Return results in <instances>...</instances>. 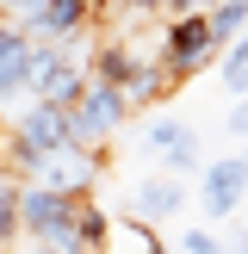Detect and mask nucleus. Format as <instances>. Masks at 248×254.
<instances>
[{"label":"nucleus","instance_id":"obj_15","mask_svg":"<svg viewBox=\"0 0 248 254\" xmlns=\"http://www.w3.org/2000/svg\"><path fill=\"white\" fill-rule=\"evenodd\" d=\"M174 248H180V254H223V236L211 230V223H192V230L174 236Z\"/></svg>","mask_w":248,"mask_h":254},{"label":"nucleus","instance_id":"obj_9","mask_svg":"<svg viewBox=\"0 0 248 254\" xmlns=\"http://www.w3.org/2000/svg\"><path fill=\"white\" fill-rule=\"evenodd\" d=\"M168 93H174V81H168V68H161L155 56H143V62H136V74L124 81V99H130V112H143V106H161Z\"/></svg>","mask_w":248,"mask_h":254},{"label":"nucleus","instance_id":"obj_23","mask_svg":"<svg viewBox=\"0 0 248 254\" xmlns=\"http://www.w3.org/2000/svg\"><path fill=\"white\" fill-rule=\"evenodd\" d=\"M0 19H6V12H0Z\"/></svg>","mask_w":248,"mask_h":254},{"label":"nucleus","instance_id":"obj_10","mask_svg":"<svg viewBox=\"0 0 248 254\" xmlns=\"http://www.w3.org/2000/svg\"><path fill=\"white\" fill-rule=\"evenodd\" d=\"M74 230H81V248L87 254H106V236H112V217L93 205V198H81L74 205Z\"/></svg>","mask_w":248,"mask_h":254},{"label":"nucleus","instance_id":"obj_7","mask_svg":"<svg viewBox=\"0 0 248 254\" xmlns=\"http://www.w3.org/2000/svg\"><path fill=\"white\" fill-rule=\"evenodd\" d=\"M180 211H186V186L174 174H149L130 192V217H143V223H174Z\"/></svg>","mask_w":248,"mask_h":254},{"label":"nucleus","instance_id":"obj_4","mask_svg":"<svg viewBox=\"0 0 248 254\" xmlns=\"http://www.w3.org/2000/svg\"><path fill=\"white\" fill-rule=\"evenodd\" d=\"M99 174H106V149H56V155H44L25 180L31 186H50V192H68V198H93Z\"/></svg>","mask_w":248,"mask_h":254},{"label":"nucleus","instance_id":"obj_1","mask_svg":"<svg viewBox=\"0 0 248 254\" xmlns=\"http://www.w3.org/2000/svg\"><path fill=\"white\" fill-rule=\"evenodd\" d=\"M223 56L217 31H211V12H180V19L161 25V44H155V62L168 68V81H192V74H205L211 62Z\"/></svg>","mask_w":248,"mask_h":254},{"label":"nucleus","instance_id":"obj_5","mask_svg":"<svg viewBox=\"0 0 248 254\" xmlns=\"http://www.w3.org/2000/svg\"><path fill=\"white\" fill-rule=\"evenodd\" d=\"M248 198V168L242 155H223V161H205V174H198V205H205L211 223H230L236 211H242Z\"/></svg>","mask_w":248,"mask_h":254},{"label":"nucleus","instance_id":"obj_14","mask_svg":"<svg viewBox=\"0 0 248 254\" xmlns=\"http://www.w3.org/2000/svg\"><path fill=\"white\" fill-rule=\"evenodd\" d=\"M180 136H192L180 118H149V130H143V149H149V155H168V149L180 143Z\"/></svg>","mask_w":248,"mask_h":254},{"label":"nucleus","instance_id":"obj_21","mask_svg":"<svg viewBox=\"0 0 248 254\" xmlns=\"http://www.w3.org/2000/svg\"><path fill=\"white\" fill-rule=\"evenodd\" d=\"M0 168H6V118H0Z\"/></svg>","mask_w":248,"mask_h":254},{"label":"nucleus","instance_id":"obj_18","mask_svg":"<svg viewBox=\"0 0 248 254\" xmlns=\"http://www.w3.org/2000/svg\"><path fill=\"white\" fill-rule=\"evenodd\" d=\"M223 62H248V31H242V37H236V44H230V50H223Z\"/></svg>","mask_w":248,"mask_h":254},{"label":"nucleus","instance_id":"obj_22","mask_svg":"<svg viewBox=\"0 0 248 254\" xmlns=\"http://www.w3.org/2000/svg\"><path fill=\"white\" fill-rule=\"evenodd\" d=\"M242 168H248V149H242Z\"/></svg>","mask_w":248,"mask_h":254},{"label":"nucleus","instance_id":"obj_6","mask_svg":"<svg viewBox=\"0 0 248 254\" xmlns=\"http://www.w3.org/2000/svg\"><path fill=\"white\" fill-rule=\"evenodd\" d=\"M37 74V44L12 19H0V99H25Z\"/></svg>","mask_w":248,"mask_h":254},{"label":"nucleus","instance_id":"obj_2","mask_svg":"<svg viewBox=\"0 0 248 254\" xmlns=\"http://www.w3.org/2000/svg\"><path fill=\"white\" fill-rule=\"evenodd\" d=\"M56 149H68V112L31 99V106L6 124V168L25 180V174H31L44 155H56Z\"/></svg>","mask_w":248,"mask_h":254},{"label":"nucleus","instance_id":"obj_17","mask_svg":"<svg viewBox=\"0 0 248 254\" xmlns=\"http://www.w3.org/2000/svg\"><path fill=\"white\" fill-rule=\"evenodd\" d=\"M223 130H230V136H248V99H236V112L223 118Z\"/></svg>","mask_w":248,"mask_h":254},{"label":"nucleus","instance_id":"obj_16","mask_svg":"<svg viewBox=\"0 0 248 254\" xmlns=\"http://www.w3.org/2000/svg\"><path fill=\"white\" fill-rule=\"evenodd\" d=\"M0 12H6V19H12V25L25 31V25H31L37 12H44V0H0Z\"/></svg>","mask_w":248,"mask_h":254},{"label":"nucleus","instance_id":"obj_3","mask_svg":"<svg viewBox=\"0 0 248 254\" xmlns=\"http://www.w3.org/2000/svg\"><path fill=\"white\" fill-rule=\"evenodd\" d=\"M124 118H130V99L118 93V87H87V99L68 112V143L74 149H106L112 136L124 130Z\"/></svg>","mask_w":248,"mask_h":254},{"label":"nucleus","instance_id":"obj_20","mask_svg":"<svg viewBox=\"0 0 248 254\" xmlns=\"http://www.w3.org/2000/svg\"><path fill=\"white\" fill-rule=\"evenodd\" d=\"M25 254H62V248H50V242H31V236H25Z\"/></svg>","mask_w":248,"mask_h":254},{"label":"nucleus","instance_id":"obj_19","mask_svg":"<svg viewBox=\"0 0 248 254\" xmlns=\"http://www.w3.org/2000/svg\"><path fill=\"white\" fill-rule=\"evenodd\" d=\"M130 12H168V0H124Z\"/></svg>","mask_w":248,"mask_h":254},{"label":"nucleus","instance_id":"obj_13","mask_svg":"<svg viewBox=\"0 0 248 254\" xmlns=\"http://www.w3.org/2000/svg\"><path fill=\"white\" fill-rule=\"evenodd\" d=\"M161 168H168L174 180H180V174H205V155H198V136H180V143H174L168 155H161Z\"/></svg>","mask_w":248,"mask_h":254},{"label":"nucleus","instance_id":"obj_12","mask_svg":"<svg viewBox=\"0 0 248 254\" xmlns=\"http://www.w3.org/2000/svg\"><path fill=\"white\" fill-rule=\"evenodd\" d=\"M211 12V31H217V44L230 50L236 37L248 31V0H217V6H205Z\"/></svg>","mask_w":248,"mask_h":254},{"label":"nucleus","instance_id":"obj_8","mask_svg":"<svg viewBox=\"0 0 248 254\" xmlns=\"http://www.w3.org/2000/svg\"><path fill=\"white\" fill-rule=\"evenodd\" d=\"M106 254H168V236H155V223L143 217H118L106 236Z\"/></svg>","mask_w":248,"mask_h":254},{"label":"nucleus","instance_id":"obj_11","mask_svg":"<svg viewBox=\"0 0 248 254\" xmlns=\"http://www.w3.org/2000/svg\"><path fill=\"white\" fill-rule=\"evenodd\" d=\"M19 174L12 168H0V248H12L19 242Z\"/></svg>","mask_w":248,"mask_h":254}]
</instances>
